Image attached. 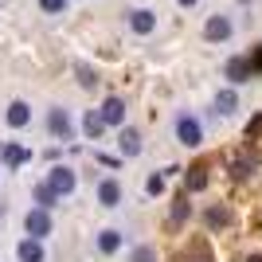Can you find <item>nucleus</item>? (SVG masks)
Masks as SVG:
<instances>
[{"mask_svg": "<svg viewBox=\"0 0 262 262\" xmlns=\"http://www.w3.org/2000/svg\"><path fill=\"white\" fill-rule=\"evenodd\" d=\"M176 141L184 145V149H200L204 145V121L196 114H176Z\"/></svg>", "mask_w": 262, "mask_h": 262, "instance_id": "obj_1", "label": "nucleus"}, {"mask_svg": "<svg viewBox=\"0 0 262 262\" xmlns=\"http://www.w3.org/2000/svg\"><path fill=\"white\" fill-rule=\"evenodd\" d=\"M47 184H51L55 196L63 200V196H71V192L78 188V176H75V168H71V164H55L51 172H47Z\"/></svg>", "mask_w": 262, "mask_h": 262, "instance_id": "obj_2", "label": "nucleus"}, {"mask_svg": "<svg viewBox=\"0 0 262 262\" xmlns=\"http://www.w3.org/2000/svg\"><path fill=\"white\" fill-rule=\"evenodd\" d=\"M47 133L59 137V141H71V137H75V121H71V114H67L63 106L47 110Z\"/></svg>", "mask_w": 262, "mask_h": 262, "instance_id": "obj_3", "label": "nucleus"}, {"mask_svg": "<svg viewBox=\"0 0 262 262\" xmlns=\"http://www.w3.org/2000/svg\"><path fill=\"white\" fill-rule=\"evenodd\" d=\"M231 35H235V24H231V16H208V24H204V39L208 43H227Z\"/></svg>", "mask_w": 262, "mask_h": 262, "instance_id": "obj_4", "label": "nucleus"}, {"mask_svg": "<svg viewBox=\"0 0 262 262\" xmlns=\"http://www.w3.org/2000/svg\"><path fill=\"white\" fill-rule=\"evenodd\" d=\"M24 231H28V239H47V235H51V211L32 208L24 215Z\"/></svg>", "mask_w": 262, "mask_h": 262, "instance_id": "obj_5", "label": "nucleus"}, {"mask_svg": "<svg viewBox=\"0 0 262 262\" xmlns=\"http://www.w3.org/2000/svg\"><path fill=\"white\" fill-rule=\"evenodd\" d=\"M141 149H145L141 129H133V125H121V133H118V153H121V161H129V157H141Z\"/></svg>", "mask_w": 262, "mask_h": 262, "instance_id": "obj_6", "label": "nucleus"}, {"mask_svg": "<svg viewBox=\"0 0 262 262\" xmlns=\"http://www.w3.org/2000/svg\"><path fill=\"white\" fill-rule=\"evenodd\" d=\"M223 75H227V82H231V86H239V82L254 78L251 59H247V55H231V59H227V67H223Z\"/></svg>", "mask_w": 262, "mask_h": 262, "instance_id": "obj_7", "label": "nucleus"}, {"mask_svg": "<svg viewBox=\"0 0 262 262\" xmlns=\"http://www.w3.org/2000/svg\"><path fill=\"white\" fill-rule=\"evenodd\" d=\"M98 114H102V121H106V125H114V129H121V125H125V102L121 98H106L98 106Z\"/></svg>", "mask_w": 262, "mask_h": 262, "instance_id": "obj_8", "label": "nucleus"}, {"mask_svg": "<svg viewBox=\"0 0 262 262\" xmlns=\"http://www.w3.org/2000/svg\"><path fill=\"white\" fill-rule=\"evenodd\" d=\"M4 121H8L12 129H24V125H28V121H32V106H28V102H8V110H4Z\"/></svg>", "mask_w": 262, "mask_h": 262, "instance_id": "obj_9", "label": "nucleus"}, {"mask_svg": "<svg viewBox=\"0 0 262 262\" xmlns=\"http://www.w3.org/2000/svg\"><path fill=\"white\" fill-rule=\"evenodd\" d=\"M98 204H102V208H118V204H121V184L114 180V176L98 180Z\"/></svg>", "mask_w": 262, "mask_h": 262, "instance_id": "obj_10", "label": "nucleus"}, {"mask_svg": "<svg viewBox=\"0 0 262 262\" xmlns=\"http://www.w3.org/2000/svg\"><path fill=\"white\" fill-rule=\"evenodd\" d=\"M16 258H20V262H47L43 239H24L20 247H16Z\"/></svg>", "mask_w": 262, "mask_h": 262, "instance_id": "obj_11", "label": "nucleus"}, {"mask_svg": "<svg viewBox=\"0 0 262 262\" xmlns=\"http://www.w3.org/2000/svg\"><path fill=\"white\" fill-rule=\"evenodd\" d=\"M129 28H133L137 35H153V28H157V16H153L149 8H133V12H129Z\"/></svg>", "mask_w": 262, "mask_h": 262, "instance_id": "obj_12", "label": "nucleus"}, {"mask_svg": "<svg viewBox=\"0 0 262 262\" xmlns=\"http://www.w3.org/2000/svg\"><path fill=\"white\" fill-rule=\"evenodd\" d=\"M211 110H215L219 118H231V114L239 110V94H235V90H219L215 98H211Z\"/></svg>", "mask_w": 262, "mask_h": 262, "instance_id": "obj_13", "label": "nucleus"}, {"mask_svg": "<svg viewBox=\"0 0 262 262\" xmlns=\"http://www.w3.org/2000/svg\"><path fill=\"white\" fill-rule=\"evenodd\" d=\"M110 125L102 121V114L98 110H86V118H82V133H86L90 141H102V133H106Z\"/></svg>", "mask_w": 262, "mask_h": 262, "instance_id": "obj_14", "label": "nucleus"}, {"mask_svg": "<svg viewBox=\"0 0 262 262\" xmlns=\"http://www.w3.org/2000/svg\"><path fill=\"white\" fill-rule=\"evenodd\" d=\"M188 215H192V204H188L184 196L172 200V211H168V231H180L188 223Z\"/></svg>", "mask_w": 262, "mask_h": 262, "instance_id": "obj_15", "label": "nucleus"}, {"mask_svg": "<svg viewBox=\"0 0 262 262\" xmlns=\"http://www.w3.org/2000/svg\"><path fill=\"white\" fill-rule=\"evenodd\" d=\"M227 208H223V204H211V208H204V227L208 231H223L227 227Z\"/></svg>", "mask_w": 262, "mask_h": 262, "instance_id": "obj_16", "label": "nucleus"}, {"mask_svg": "<svg viewBox=\"0 0 262 262\" xmlns=\"http://www.w3.org/2000/svg\"><path fill=\"white\" fill-rule=\"evenodd\" d=\"M98 251H102V254H118V251H121V231H118V227L98 231Z\"/></svg>", "mask_w": 262, "mask_h": 262, "instance_id": "obj_17", "label": "nucleus"}, {"mask_svg": "<svg viewBox=\"0 0 262 262\" xmlns=\"http://www.w3.org/2000/svg\"><path fill=\"white\" fill-rule=\"evenodd\" d=\"M0 157H4V164H8V168H20L24 161H32V153H28L24 145H0Z\"/></svg>", "mask_w": 262, "mask_h": 262, "instance_id": "obj_18", "label": "nucleus"}, {"mask_svg": "<svg viewBox=\"0 0 262 262\" xmlns=\"http://www.w3.org/2000/svg\"><path fill=\"white\" fill-rule=\"evenodd\" d=\"M32 200H35V208H47V211H51L55 204H59V196L51 192V184H47V180H43V184H35V188H32Z\"/></svg>", "mask_w": 262, "mask_h": 262, "instance_id": "obj_19", "label": "nucleus"}, {"mask_svg": "<svg viewBox=\"0 0 262 262\" xmlns=\"http://www.w3.org/2000/svg\"><path fill=\"white\" fill-rule=\"evenodd\" d=\"M184 184H188V192H204V188H208V172H204V168H188Z\"/></svg>", "mask_w": 262, "mask_h": 262, "instance_id": "obj_20", "label": "nucleus"}, {"mask_svg": "<svg viewBox=\"0 0 262 262\" xmlns=\"http://www.w3.org/2000/svg\"><path fill=\"white\" fill-rule=\"evenodd\" d=\"M129 262H157V247H149V243H137L129 251Z\"/></svg>", "mask_w": 262, "mask_h": 262, "instance_id": "obj_21", "label": "nucleus"}, {"mask_svg": "<svg viewBox=\"0 0 262 262\" xmlns=\"http://www.w3.org/2000/svg\"><path fill=\"white\" fill-rule=\"evenodd\" d=\"M75 75H78V86H82V90H94V86H98V75H94L86 63H78V67H75Z\"/></svg>", "mask_w": 262, "mask_h": 262, "instance_id": "obj_22", "label": "nucleus"}, {"mask_svg": "<svg viewBox=\"0 0 262 262\" xmlns=\"http://www.w3.org/2000/svg\"><path fill=\"white\" fill-rule=\"evenodd\" d=\"M164 184H168V172H153L149 180H145V192H149V196H161Z\"/></svg>", "mask_w": 262, "mask_h": 262, "instance_id": "obj_23", "label": "nucleus"}, {"mask_svg": "<svg viewBox=\"0 0 262 262\" xmlns=\"http://www.w3.org/2000/svg\"><path fill=\"white\" fill-rule=\"evenodd\" d=\"M251 168H254V164L247 161V157H243V161H231V176H239V180H243V176H251Z\"/></svg>", "mask_w": 262, "mask_h": 262, "instance_id": "obj_24", "label": "nucleus"}, {"mask_svg": "<svg viewBox=\"0 0 262 262\" xmlns=\"http://www.w3.org/2000/svg\"><path fill=\"white\" fill-rule=\"evenodd\" d=\"M39 8H43L47 16H59V12L67 8V0H39Z\"/></svg>", "mask_w": 262, "mask_h": 262, "instance_id": "obj_25", "label": "nucleus"}, {"mask_svg": "<svg viewBox=\"0 0 262 262\" xmlns=\"http://www.w3.org/2000/svg\"><path fill=\"white\" fill-rule=\"evenodd\" d=\"M247 59H251V71H254V75H262V47H258V51H251Z\"/></svg>", "mask_w": 262, "mask_h": 262, "instance_id": "obj_26", "label": "nucleus"}, {"mask_svg": "<svg viewBox=\"0 0 262 262\" xmlns=\"http://www.w3.org/2000/svg\"><path fill=\"white\" fill-rule=\"evenodd\" d=\"M98 157V164H106V168H118V157H106V153H94Z\"/></svg>", "mask_w": 262, "mask_h": 262, "instance_id": "obj_27", "label": "nucleus"}, {"mask_svg": "<svg viewBox=\"0 0 262 262\" xmlns=\"http://www.w3.org/2000/svg\"><path fill=\"white\" fill-rule=\"evenodd\" d=\"M247 133H251V137H258V133H262V114H258V118L251 121V129H247Z\"/></svg>", "mask_w": 262, "mask_h": 262, "instance_id": "obj_28", "label": "nucleus"}, {"mask_svg": "<svg viewBox=\"0 0 262 262\" xmlns=\"http://www.w3.org/2000/svg\"><path fill=\"white\" fill-rule=\"evenodd\" d=\"M176 4H180V8H196L200 0H176Z\"/></svg>", "mask_w": 262, "mask_h": 262, "instance_id": "obj_29", "label": "nucleus"}, {"mask_svg": "<svg viewBox=\"0 0 262 262\" xmlns=\"http://www.w3.org/2000/svg\"><path fill=\"white\" fill-rule=\"evenodd\" d=\"M247 262H262V254H251V258H247Z\"/></svg>", "mask_w": 262, "mask_h": 262, "instance_id": "obj_30", "label": "nucleus"}, {"mask_svg": "<svg viewBox=\"0 0 262 262\" xmlns=\"http://www.w3.org/2000/svg\"><path fill=\"white\" fill-rule=\"evenodd\" d=\"M0 215H4V208H0Z\"/></svg>", "mask_w": 262, "mask_h": 262, "instance_id": "obj_31", "label": "nucleus"}]
</instances>
